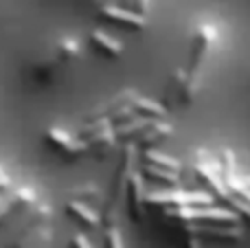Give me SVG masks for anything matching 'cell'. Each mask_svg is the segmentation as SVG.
I'll use <instances>...</instances> for the list:
<instances>
[{
  "label": "cell",
  "mask_w": 250,
  "mask_h": 248,
  "mask_svg": "<svg viewBox=\"0 0 250 248\" xmlns=\"http://www.w3.org/2000/svg\"><path fill=\"white\" fill-rule=\"evenodd\" d=\"M44 139H46V143L51 145V147H55L57 152L64 156V161H77L83 154H88L86 145H83L77 136L68 134V132L62 130V127H48Z\"/></svg>",
  "instance_id": "cell-4"
},
{
  "label": "cell",
  "mask_w": 250,
  "mask_h": 248,
  "mask_svg": "<svg viewBox=\"0 0 250 248\" xmlns=\"http://www.w3.org/2000/svg\"><path fill=\"white\" fill-rule=\"evenodd\" d=\"M70 246H73V248H95V246L90 244V240H88L86 235H82V233L73 235V240H70Z\"/></svg>",
  "instance_id": "cell-19"
},
{
  "label": "cell",
  "mask_w": 250,
  "mask_h": 248,
  "mask_svg": "<svg viewBox=\"0 0 250 248\" xmlns=\"http://www.w3.org/2000/svg\"><path fill=\"white\" fill-rule=\"evenodd\" d=\"M104 242H105V248H123V237H121V233H119L117 227L105 228Z\"/></svg>",
  "instance_id": "cell-18"
},
{
  "label": "cell",
  "mask_w": 250,
  "mask_h": 248,
  "mask_svg": "<svg viewBox=\"0 0 250 248\" xmlns=\"http://www.w3.org/2000/svg\"><path fill=\"white\" fill-rule=\"evenodd\" d=\"M125 205L129 209V215L134 220H143L147 209V187H145V178H143L141 171H134L132 178H129L127 185V196H125Z\"/></svg>",
  "instance_id": "cell-7"
},
{
  "label": "cell",
  "mask_w": 250,
  "mask_h": 248,
  "mask_svg": "<svg viewBox=\"0 0 250 248\" xmlns=\"http://www.w3.org/2000/svg\"><path fill=\"white\" fill-rule=\"evenodd\" d=\"M213 198L208 191H185V189H163V191L147 193V207H160V209H185L195 205H211Z\"/></svg>",
  "instance_id": "cell-3"
},
{
  "label": "cell",
  "mask_w": 250,
  "mask_h": 248,
  "mask_svg": "<svg viewBox=\"0 0 250 248\" xmlns=\"http://www.w3.org/2000/svg\"><path fill=\"white\" fill-rule=\"evenodd\" d=\"M9 189H11V180H9V178L0 180V193H2V191H9Z\"/></svg>",
  "instance_id": "cell-20"
},
{
  "label": "cell",
  "mask_w": 250,
  "mask_h": 248,
  "mask_svg": "<svg viewBox=\"0 0 250 248\" xmlns=\"http://www.w3.org/2000/svg\"><path fill=\"white\" fill-rule=\"evenodd\" d=\"M220 40V31L211 22H202L195 26L191 35V48H189V62L187 66L178 68L171 75L167 86V95L163 99V108H182V105L193 103L195 95L202 83V75L211 60L215 44Z\"/></svg>",
  "instance_id": "cell-1"
},
{
  "label": "cell",
  "mask_w": 250,
  "mask_h": 248,
  "mask_svg": "<svg viewBox=\"0 0 250 248\" xmlns=\"http://www.w3.org/2000/svg\"><path fill=\"white\" fill-rule=\"evenodd\" d=\"M226 207H229L230 211H235V213H237V218L242 215V218H246L248 222H250V205H248V202L237 200L235 196H230V198H229V202H226Z\"/></svg>",
  "instance_id": "cell-17"
},
{
  "label": "cell",
  "mask_w": 250,
  "mask_h": 248,
  "mask_svg": "<svg viewBox=\"0 0 250 248\" xmlns=\"http://www.w3.org/2000/svg\"><path fill=\"white\" fill-rule=\"evenodd\" d=\"M99 16L104 20L112 22V24L125 26V29H134V31H141L147 26V16H141V13L132 11L127 7H119V4L112 2H105L99 7Z\"/></svg>",
  "instance_id": "cell-6"
},
{
  "label": "cell",
  "mask_w": 250,
  "mask_h": 248,
  "mask_svg": "<svg viewBox=\"0 0 250 248\" xmlns=\"http://www.w3.org/2000/svg\"><path fill=\"white\" fill-rule=\"evenodd\" d=\"M171 132H173L171 123H167L165 119H156V121L151 123L149 127H145V130L136 136V141H134V143H129V145H134L136 149L138 147L151 149L154 145H158V143H163L165 139H169V136H171Z\"/></svg>",
  "instance_id": "cell-8"
},
{
  "label": "cell",
  "mask_w": 250,
  "mask_h": 248,
  "mask_svg": "<svg viewBox=\"0 0 250 248\" xmlns=\"http://www.w3.org/2000/svg\"><path fill=\"white\" fill-rule=\"evenodd\" d=\"M138 171L143 174V178L158 180V183H165V185H169V187L178 185V178H180V174H176V171L163 169V167H156V165H147V163H143V167Z\"/></svg>",
  "instance_id": "cell-13"
},
{
  "label": "cell",
  "mask_w": 250,
  "mask_h": 248,
  "mask_svg": "<svg viewBox=\"0 0 250 248\" xmlns=\"http://www.w3.org/2000/svg\"><path fill=\"white\" fill-rule=\"evenodd\" d=\"M13 198H16L18 207H33L38 202V196H35V189H29V187H20L16 191H11Z\"/></svg>",
  "instance_id": "cell-16"
},
{
  "label": "cell",
  "mask_w": 250,
  "mask_h": 248,
  "mask_svg": "<svg viewBox=\"0 0 250 248\" xmlns=\"http://www.w3.org/2000/svg\"><path fill=\"white\" fill-rule=\"evenodd\" d=\"M16 209H18V202H16V198H13V193H9V196L7 193H0V227L11 218Z\"/></svg>",
  "instance_id": "cell-15"
},
{
  "label": "cell",
  "mask_w": 250,
  "mask_h": 248,
  "mask_svg": "<svg viewBox=\"0 0 250 248\" xmlns=\"http://www.w3.org/2000/svg\"><path fill=\"white\" fill-rule=\"evenodd\" d=\"M79 53H82V46H79V42L75 38H62L60 42L55 44V60L57 64H66V62H73L79 57Z\"/></svg>",
  "instance_id": "cell-12"
},
{
  "label": "cell",
  "mask_w": 250,
  "mask_h": 248,
  "mask_svg": "<svg viewBox=\"0 0 250 248\" xmlns=\"http://www.w3.org/2000/svg\"><path fill=\"white\" fill-rule=\"evenodd\" d=\"M66 213H68L70 218H75L86 228H99L101 227V215L97 213L90 205H83V202H68V205H66Z\"/></svg>",
  "instance_id": "cell-9"
},
{
  "label": "cell",
  "mask_w": 250,
  "mask_h": 248,
  "mask_svg": "<svg viewBox=\"0 0 250 248\" xmlns=\"http://www.w3.org/2000/svg\"><path fill=\"white\" fill-rule=\"evenodd\" d=\"M200 240H222L235 242L244 237L242 222H217V224H187Z\"/></svg>",
  "instance_id": "cell-5"
},
{
  "label": "cell",
  "mask_w": 250,
  "mask_h": 248,
  "mask_svg": "<svg viewBox=\"0 0 250 248\" xmlns=\"http://www.w3.org/2000/svg\"><path fill=\"white\" fill-rule=\"evenodd\" d=\"M90 44L95 46L97 53H101V55H105V57H121L123 55V44L99 29L90 33Z\"/></svg>",
  "instance_id": "cell-10"
},
{
  "label": "cell",
  "mask_w": 250,
  "mask_h": 248,
  "mask_svg": "<svg viewBox=\"0 0 250 248\" xmlns=\"http://www.w3.org/2000/svg\"><path fill=\"white\" fill-rule=\"evenodd\" d=\"M4 178H7V176H4V169L0 167V180H4Z\"/></svg>",
  "instance_id": "cell-21"
},
{
  "label": "cell",
  "mask_w": 250,
  "mask_h": 248,
  "mask_svg": "<svg viewBox=\"0 0 250 248\" xmlns=\"http://www.w3.org/2000/svg\"><path fill=\"white\" fill-rule=\"evenodd\" d=\"M134 165H136V147H134V145H125L121 161H119L117 169H114L112 183H110V191L104 202V211H101V224H104L105 228L117 227L119 211H121V207L125 205V196H127L129 178H132V174L136 171Z\"/></svg>",
  "instance_id": "cell-2"
},
{
  "label": "cell",
  "mask_w": 250,
  "mask_h": 248,
  "mask_svg": "<svg viewBox=\"0 0 250 248\" xmlns=\"http://www.w3.org/2000/svg\"><path fill=\"white\" fill-rule=\"evenodd\" d=\"M70 202H83V205H90V202H99L101 193L95 185H82V187L70 189Z\"/></svg>",
  "instance_id": "cell-14"
},
{
  "label": "cell",
  "mask_w": 250,
  "mask_h": 248,
  "mask_svg": "<svg viewBox=\"0 0 250 248\" xmlns=\"http://www.w3.org/2000/svg\"><path fill=\"white\" fill-rule=\"evenodd\" d=\"M143 163H147V165H156V167H163V169H169V171H176V174H180V171H182L180 163H178L176 158L169 156V154L158 152L156 147L143 149Z\"/></svg>",
  "instance_id": "cell-11"
}]
</instances>
